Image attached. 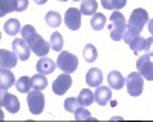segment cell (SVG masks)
I'll use <instances>...</instances> for the list:
<instances>
[{
  "mask_svg": "<svg viewBox=\"0 0 153 122\" xmlns=\"http://www.w3.org/2000/svg\"><path fill=\"white\" fill-rule=\"evenodd\" d=\"M65 23H66L68 29L78 31L81 26V11L76 8H69L65 14Z\"/></svg>",
  "mask_w": 153,
  "mask_h": 122,
  "instance_id": "cell-9",
  "label": "cell"
},
{
  "mask_svg": "<svg viewBox=\"0 0 153 122\" xmlns=\"http://www.w3.org/2000/svg\"><path fill=\"white\" fill-rule=\"evenodd\" d=\"M72 87V78H71V73H65L63 72L61 75H58L52 84V92L58 96L65 95L69 89Z\"/></svg>",
  "mask_w": 153,
  "mask_h": 122,
  "instance_id": "cell-7",
  "label": "cell"
},
{
  "mask_svg": "<svg viewBox=\"0 0 153 122\" xmlns=\"http://www.w3.org/2000/svg\"><path fill=\"white\" fill-rule=\"evenodd\" d=\"M74 2H80V0H74Z\"/></svg>",
  "mask_w": 153,
  "mask_h": 122,
  "instance_id": "cell-36",
  "label": "cell"
},
{
  "mask_svg": "<svg viewBox=\"0 0 153 122\" xmlns=\"http://www.w3.org/2000/svg\"><path fill=\"white\" fill-rule=\"evenodd\" d=\"M2 107L8 110L9 113H17L20 110V102L14 95L8 93L6 90H2Z\"/></svg>",
  "mask_w": 153,
  "mask_h": 122,
  "instance_id": "cell-10",
  "label": "cell"
},
{
  "mask_svg": "<svg viewBox=\"0 0 153 122\" xmlns=\"http://www.w3.org/2000/svg\"><path fill=\"white\" fill-rule=\"evenodd\" d=\"M126 87H127V93L130 96H139L143 93V87H144V78L139 72H132L129 73V76L126 79Z\"/></svg>",
  "mask_w": 153,
  "mask_h": 122,
  "instance_id": "cell-5",
  "label": "cell"
},
{
  "mask_svg": "<svg viewBox=\"0 0 153 122\" xmlns=\"http://www.w3.org/2000/svg\"><path fill=\"white\" fill-rule=\"evenodd\" d=\"M31 79H32V89L40 90V92L46 89L48 79H46V75H45V73H37V75H34Z\"/></svg>",
  "mask_w": 153,
  "mask_h": 122,
  "instance_id": "cell-27",
  "label": "cell"
},
{
  "mask_svg": "<svg viewBox=\"0 0 153 122\" xmlns=\"http://www.w3.org/2000/svg\"><path fill=\"white\" fill-rule=\"evenodd\" d=\"M106 21H107V18L104 17V14H101V12H97V14L92 15L91 26H92L94 31H101V29H104Z\"/></svg>",
  "mask_w": 153,
  "mask_h": 122,
  "instance_id": "cell-24",
  "label": "cell"
},
{
  "mask_svg": "<svg viewBox=\"0 0 153 122\" xmlns=\"http://www.w3.org/2000/svg\"><path fill=\"white\" fill-rule=\"evenodd\" d=\"M149 23V14L147 11L143 9V8H136L132 15L129 18V24H127V29L132 31V32H136V34H141V31L144 29V26Z\"/></svg>",
  "mask_w": 153,
  "mask_h": 122,
  "instance_id": "cell-3",
  "label": "cell"
},
{
  "mask_svg": "<svg viewBox=\"0 0 153 122\" xmlns=\"http://www.w3.org/2000/svg\"><path fill=\"white\" fill-rule=\"evenodd\" d=\"M97 57H98L97 47L94 44H91V43L86 44L84 49H83V58H84L86 63H94V61L97 60Z\"/></svg>",
  "mask_w": 153,
  "mask_h": 122,
  "instance_id": "cell-25",
  "label": "cell"
},
{
  "mask_svg": "<svg viewBox=\"0 0 153 122\" xmlns=\"http://www.w3.org/2000/svg\"><path fill=\"white\" fill-rule=\"evenodd\" d=\"M143 54L147 55V57H153V37H150V38H146Z\"/></svg>",
  "mask_w": 153,
  "mask_h": 122,
  "instance_id": "cell-31",
  "label": "cell"
},
{
  "mask_svg": "<svg viewBox=\"0 0 153 122\" xmlns=\"http://www.w3.org/2000/svg\"><path fill=\"white\" fill-rule=\"evenodd\" d=\"M112 98V92L109 87H106V85H98L97 90H95V102L101 107H104L106 104H109Z\"/></svg>",
  "mask_w": 153,
  "mask_h": 122,
  "instance_id": "cell-13",
  "label": "cell"
},
{
  "mask_svg": "<svg viewBox=\"0 0 153 122\" xmlns=\"http://www.w3.org/2000/svg\"><path fill=\"white\" fill-rule=\"evenodd\" d=\"M57 67L65 73H74L78 69V58L68 51H61L57 58Z\"/></svg>",
  "mask_w": 153,
  "mask_h": 122,
  "instance_id": "cell-4",
  "label": "cell"
},
{
  "mask_svg": "<svg viewBox=\"0 0 153 122\" xmlns=\"http://www.w3.org/2000/svg\"><path fill=\"white\" fill-rule=\"evenodd\" d=\"M57 67V63L54 60H51L48 57H42L40 60L37 61V70L38 73H45V75H49V73H52Z\"/></svg>",
  "mask_w": 153,
  "mask_h": 122,
  "instance_id": "cell-14",
  "label": "cell"
},
{
  "mask_svg": "<svg viewBox=\"0 0 153 122\" xmlns=\"http://www.w3.org/2000/svg\"><path fill=\"white\" fill-rule=\"evenodd\" d=\"M92 118V115L89 113V110H86L84 108V105L83 107H78L75 110V119L76 121H83V119H91Z\"/></svg>",
  "mask_w": 153,
  "mask_h": 122,
  "instance_id": "cell-30",
  "label": "cell"
},
{
  "mask_svg": "<svg viewBox=\"0 0 153 122\" xmlns=\"http://www.w3.org/2000/svg\"><path fill=\"white\" fill-rule=\"evenodd\" d=\"M51 49L55 52H61L63 51V46H65V40H63V35L60 32H54L52 35H51Z\"/></svg>",
  "mask_w": 153,
  "mask_h": 122,
  "instance_id": "cell-23",
  "label": "cell"
},
{
  "mask_svg": "<svg viewBox=\"0 0 153 122\" xmlns=\"http://www.w3.org/2000/svg\"><path fill=\"white\" fill-rule=\"evenodd\" d=\"M136 69L143 75L144 79L153 81V61H150V57L141 55L136 61Z\"/></svg>",
  "mask_w": 153,
  "mask_h": 122,
  "instance_id": "cell-8",
  "label": "cell"
},
{
  "mask_svg": "<svg viewBox=\"0 0 153 122\" xmlns=\"http://www.w3.org/2000/svg\"><path fill=\"white\" fill-rule=\"evenodd\" d=\"M16 89L20 93H29L32 89V79L29 76H20L16 81Z\"/></svg>",
  "mask_w": 153,
  "mask_h": 122,
  "instance_id": "cell-20",
  "label": "cell"
},
{
  "mask_svg": "<svg viewBox=\"0 0 153 122\" xmlns=\"http://www.w3.org/2000/svg\"><path fill=\"white\" fill-rule=\"evenodd\" d=\"M97 9H98V3L95 0H83L80 5V11L83 15H94L97 14Z\"/></svg>",
  "mask_w": 153,
  "mask_h": 122,
  "instance_id": "cell-19",
  "label": "cell"
},
{
  "mask_svg": "<svg viewBox=\"0 0 153 122\" xmlns=\"http://www.w3.org/2000/svg\"><path fill=\"white\" fill-rule=\"evenodd\" d=\"M45 20H46V24L51 28H58L61 24V15L57 11H49L45 17Z\"/></svg>",
  "mask_w": 153,
  "mask_h": 122,
  "instance_id": "cell-28",
  "label": "cell"
},
{
  "mask_svg": "<svg viewBox=\"0 0 153 122\" xmlns=\"http://www.w3.org/2000/svg\"><path fill=\"white\" fill-rule=\"evenodd\" d=\"M127 31V21L121 12L115 11L112 12V15L109 18V32H110V38L113 41H120L123 40L124 32Z\"/></svg>",
  "mask_w": 153,
  "mask_h": 122,
  "instance_id": "cell-2",
  "label": "cell"
},
{
  "mask_svg": "<svg viewBox=\"0 0 153 122\" xmlns=\"http://www.w3.org/2000/svg\"><path fill=\"white\" fill-rule=\"evenodd\" d=\"M80 107V101H78V98H66V101H65V108L68 110L69 113H75V110Z\"/></svg>",
  "mask_w": 153,
  "mask_h": 122,
  "instance_id": "cell-29",
  "label": "cell"
},
{
  "mask_svg": "<svg viewBox=\"0 0 153 122\" xmlns=\"http://www.w3.org/2000/svg\"><path fill=\"white\" fill-rule=\"evenodd\" d=\"M19 57L16 55V52H9L6 49H2L0 51V66L3 69H12L17 66Z\"/></svg>",
  "mask_w": 153,
  "mask_h": 122,
  "instance_id": "cell-12",
  "label": "cell"
},
{
  "mask_svg": "<svg viewBox=\"0 0 153 122\" xmlns=\"http://www.w3.org/2000/svg\"><path fill=\"white\" fill-rule=\"evenodd\" d=\"M3 31L6 35H17L19 32H22V26L20 21L17 18H9L5 24H3Z\"/></svg>",
  "mask_w": 153,
  "mask_h": 122,
  "instance_id": "cell-18",
  "label": "cell"
},
{
  "mask_svg": "<svg viewBox=\"0 0 153 122\" xmlns=\"http://www.w3.org/2000/svg\"><path fill=\"white\" fill-rule=\"evenodd\" d=\"M12 85H16L14 75L11 73L9 69L2 67V70H0V87H2V90H8L9 87H12Z\"/></svg>",
  "mask_w": 153,
  "mask_h": 122,
  "instance_id": "cell-17",
  "label": "cell"
},
{
  "mask_svg": "<svg viewBox=\"0 0 153 122\" xmlns=\"http://www.w3.org/2000/svg\"><path fill=\"white\" fill-rule=\"evenodd\" d=\"M149 32L153 35V18H152V20H149Z\"/></svg>",
  "mask_w": 153,
  "mask_h": 122,
  "instance_id": "cell-33",
  "label": "cell"
},
{
  "mask_svg": "<svg viewBox=\"0 0 153 122\" xmlns=\"http://www.w3.org/2000/svg\"><path fill=\"white\" fill-rule=\"evenodd\" d=\"M28 107H29V112L32 115H40L43 110H45V96L40 90H31L28 93Z\"/></svg>",
  "mask_w": 153,
  "mask_h": 122,
  "instance_id": "cell-6",
  "label": "cell"
},
{
  "mask_svg": "<svg viewBox=\"0 0 153 122\" xmlns=\"http://www.w3.org/2000/svg\"><path fill=\"white\" fill-rule=\"evenodd\" d=\"M28 5H29V0H17V12L26 11Z\"/></svg>",
  "mask_w": 153,
  "mask_h": 122,
  "instance_id": "cell-32",
  "label": "cell"
},
{
  "mask_svg": "<svg viewBox=\"0 0 153 122\" xmlns=\"http://www.w3.org/2000/svg\"><path fill=\"white\" fill-rule=\"evenodd\" d=\"M17 11V0H0V17Z\"/></svg>",
  "mask_w": 153,
  "mask_h": 122,
  "instance_id": "cell-21",
  "label": "cell"
},
{
  "mask_svg": "<svg viewBox=\"0 0 153 122\" xmlns=\"http://www.w3.org/2000/svg\"><path fill=\"white\" fill-rule=\"evenodd\" d=\"M86 82H87V85H91V87H98V85H101V82H103V73H101V70L97 69V67H92L91 70H87Z\"/></svg>",
  "mask_w": 153,
  "mask_h": 122,
  "instance_id": "cell-15",
  "label": "cell"
},
{
  "mask_svg": "<svg viewBox=\"0 0 153 122\" xmlns=\"http://www.w3.org/2000/svg\"><path fill=\"white\" fill-rule=\"evenodd\" d=\"M34 2H35L37 5H45V3L48 2V0H34Z\"/></svg>",
  "mask_w": 153,
  "mask_h": 122,
  "instance_id": "cell-34",
  "label": "cell"
},
{
  "mask_svg": "<svg viewBox=\"0 0 153 122\" xmlns=\"http://www.w3.org/2000/svg\"><path fill=\"white\" fill-rule=\"evenodd\" d=\"M107 82H109L110 87L115 89V90H120V89H123L126 85V79H124V76L118 70H113V72L109 73L107 75Z\"/></svg>",
  "mask_w": 153,
  "mask_h": 122,
  "instance_id": "cell-16",
  "label": "cell"
},
{
  "mask_svg": "<svg viewBox=\"0 0 153 122\" xmlns=\"http://www.w3.org/2000/svg\"><path fill=\"white\" fill-rule=\"evenodd\" d=\"M12 49H14L16 55L19 57L20 61H26L29 60V55H31V49L28 46V43L25 41L23 38H16L12 41Z\"/></svg>",
  "mask_w": 153,
  "mask_h": 122,
  "instance_id": "cell-11",
  "label": "cell"
},
{
  "mask_svg": "<svg viewBox=\"0 0 153 122\" xmlns=\"http://www.w3.org/2000/svg\"><path fill=\"white\" fill-rule=\"evenodd\" d=\"M58 2H68V0H58Z\"/></svg>",
  "mask_w": 153,
  "mask_h": 122,
  "instance_id": "cell-35",
  "label": "cell"
},
{
  "mask_svg": "<svg viewBox=\"0 0 153 122\" xmlns=\"http://www.w3.org/2000/svg\"><path fill=\"white\" fill-rule=\"evenodd\" d=\"M127 3V0H101V5L104 9L109 11H120L121 8H124Z\"/></svg>",
  "mask_w": 153,
  "mask_h": 122,
  "instance_id": "cell-26",
  "label": "cell"
},
{
  "mask_svg": "<svg viewBox=\"0 0 153 122\" xmlns=\"http://www.w3.org/2000/svg\"><path fill=\"white\" fill-rule=\"evenodd\" d=\"M22 38L28 43L29 49L37 57H46L51 51V43H48L42 35L35 32V28L32 24H26L22 28Z\"/></svg>",
  "mask_w": 153,
  "mask_h": 122,
  "instance_id": "cell-1",
  "label": "cell"
},
{
  "mask_svg": "<svg viewBox=\"0 0 153 122\" xmlns=\"http://www.w3.org/2000/svg\"><path fill=\"white\" fill-rule=\"evenodd\" d=\"M78 101H80V105H91L92 102H95V93H92L91 89H83L78 95Z\"/></svg>",
  "mask_w": 153,
  "mask_h": 122,
  "instance_id": "cell-22",
  "label": "cell"
}]
</instances>
